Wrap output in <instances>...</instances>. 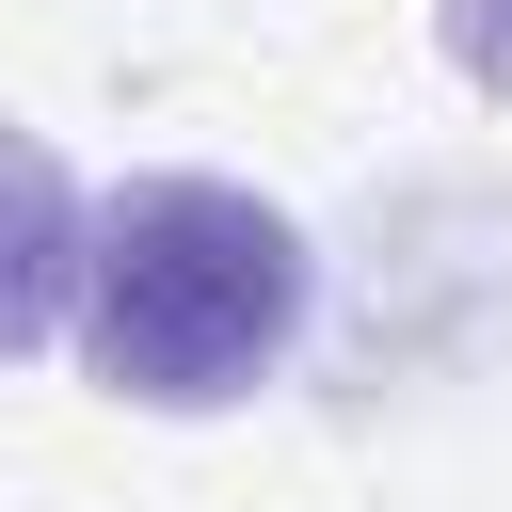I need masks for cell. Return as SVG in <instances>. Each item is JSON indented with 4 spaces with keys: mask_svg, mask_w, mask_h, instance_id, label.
<instances>
[{
    "mask_svg": "<svg viewBox=\"0 0 512 512\" xmlns=\"http://www.w3.org/2000/svg\"><path fill=\"white\" fill-rule=\"evenodd\" d=\"M304 304H320V240L272 192L160 160L80 224V320L64 336L128 416H224L304 352Z\"/></svg>",
    "mask_w": 512,
    "mask_h": 512,
    "instance_id": "6da1fadb",
    "label": "cell"
},
{
    "mask_svg": "<svg viewBox=\"0 0 512 512\" xmlns=\"http://www.w3.org/2000/svg\"><path fill=\"white\" fill-rule=\"evenodd\" d=\"M80 224H96V208H80L64 144H48V128H0V368L80 320Z\"/></svg>",
    "mask_w": 512,
    "mask_h": 512,
    "instance_id": "7a4b0ae2",
    "label": "cell"
},
{
    "mask_svg": "<svg viewBox=\"0 0 512 512\" xmlns=\"http://www.w3.org/2000/svg\"><path fill=\"white\" fill-rule=\"evenodd\" d=\"M448 64L480 96H512V0H448Z\"/></svg>",
    "mask_w": 512,
    "mask_h": 512,
    "instance_id": "3957f363",
    "label": "cell"
}]
</instances>
